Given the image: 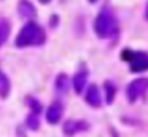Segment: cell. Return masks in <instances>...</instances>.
I'll list each match as a JSON object with an SVG mask.
<instances>
[{"instance_id":"6da1fadb","label":"cell","mask_w":148,"mask_h":137,"mask_svg":"<svg viewBox=\"0 0 148 137\" xmlns=\"http://www.w3.org/2000/svg\"><path fill=\"white\" fill-rule=\"evenodd\" d=\"M43 41H45V30L35 22H27L18 34L14 45L19 48H26V46H38Z\"/></svg>"},{"instance_id":"7a4b0ae2","label":"cell","mask_w":148,"mask_h":137,"mask_svg":"<svg viewBox=\"0 0 148 137\" xmlns=\"http://www.w3.org/2000/svg\"><path fill=\"white\" fill-rule=\"evenodd\" d=\"M94 29H96V34L100 38H110L118 34V30H119L118 21H116L112 10L103 8L99 13V16L96 18V22H94Z\"/></svg>"},{"instance_id":"3957f363","label":"cell","mask_w":148,"mask_h":137,"mask_svg":"<svg viewBox=\"0 0 148 137\" xmlns=\"http://www.w3.org/2000/svg\"><path fill=\"white\" fill-rule=\"evenodd\" d=\"M148 91V78H137L127 85L126 94H127L129 102H135L140 96H145Z\"/></svg>"},{"instance_id":"277c9868","label":"cell","mask_w":148,"mask_h":137,"mask_svg":"<svg viewBox=\"0 0 148 137\" xmlns=\"http://www.w3.org/2000/svg\"><path fill=\"white\" fill-rule=\"evenodd\" d=\"M124 57L129 59V65H131L132 72H143L148 69V56L143 53H131L126 51Z\"/></svg>"},{"instance_id":"5b68a950","label":"cell","mask_w":148,"mask_h":137,"mask_svg":"<svg viewBox=\"0 0 148 137\" xmlns=\"http://www.w3.org/2000/svg\"><path fill=\"white\" fill-rule=\"evenodd\" d=\"M62 113H64V107H62L61 102H54V104L49 105L48 112H46V121L49 124H56L61 121Z\"/></svg>"},{"instance_id":"8992f818","label":"cell","mask_w":148,"mask_h":137,"mask_svg":"<svg viewBox=\"0 0 148 137\" xmlns=\"http://www.w3.org/2000/svg\"><path fill=\"white\" fill-rule=\"evenodd\" d=\"M88 129V123L83 120H69L64 124V132L67 136H73V134L80 132V131H86Z\"/></svg>"},{"instance_id":"52a82bcc","label":"cell","mask_w":148,"mask_h":137,"mask_svg":"<svg viewBox=\"0 0 148 137\" xmlns=\"http://www.w3.org/2000/svg\"><path fill=\"white\" fill-rule=\"evenodd\" d=\"M86 101L91 107H100L102 105V96H100V91L96 85L89 86V89L86 92Z\"/></svg>"},{"instance_id":"ba28073f","label":"cell","mask_w":148,"mask_h":137,"mask_svg":"<svg viewBox=\"0 0 148 137\" xmlns=\"http://www.w3.org/2000/svg\"><path fill=\"white\" fill-rule=\"evenodd\" d=\"M18 11H19V14L26 19H34L37 16L34 5L30 2H27V0H21L19 5H18Z\"/></svg>"},{"instance_id":"9c48e42d","label":"cell","mask_w":148,"mask_h":137,"mask_svg":"<svg viewBox=\"0 0 148 137\" xmlns=\"http://www.w3.org/2000/svg\"><path fill=\"white\" fill-rule=\"evenodd\" d=\"M86 80H88V72L86 70H80L73 78V88L77 92H81L83 88L86 86Z\"/></svg>"},{"instance_id":"30bf717a","label":"cell","mask_w":148,"mask_h":137,"mask_svg":"<svg viewBox=\"0 0 148 137\" xmlns=\"http://www.w3.org/2000/svg\"><path fill=\"white\" fill-rule=\"evenodd\" d=\"M8 37H10V22L7 19L0 18V46L7 41Z\"/></svg>"},{"instance_id":"8fae6325","label":"cell","mask_w":148,"mask_h":137,"mask_svg":"<svg viewBox=\"0 0 148 137\" xmlns=\"http://www.w3.org/2000/svg\"><path fill=\"white\" fill-rule=\"evenodd\" d=\"M56 88H58L59 92H65L69 89V80L65 75H59L58 80H56Z\"/></svg>"},{"instance_id":"7c38bea8","label":"cell","mask_w":148,"mask_h":137,"mask_svg":"<svg viewBox=\"0 0 148 137\" xmlns=\"http://www.w3.org/2000/svg\"><path fill=\"white\" fill-rule=\"evenodd\" d=\"M103 88H105V92H107V97H105L107 102L112 104L113 97H115V86H113L112 81H105V86H103Z\"/></svg>"},{"instance_id":"4fadbf2b","label":"cell","mask_w":148,"mask_h":137,"mask_svg":"<svg viewBox=\"0 0 148 137\" xmlns=\"http://www.w3.org/2000/svg\"><path fill=\"white\" fill-rule=\"evenodd\" d=\"M27 126H29L30 129H37V127H38V113L30 112V115L27 116Z\"/></svg>"},{"instance_id":"5bb4252c","label":"cell","mask_w":148,"mask_h":137,"mask_svg":"<svg viewBox=\"0 0 148 137\" xmlns=\"http://www.w3.org/2000/svg\"><path fill=\"white\" fill-rule=\"evenodd\" d=\"M26 101H27V105H29V107L32 108V112H35V113H40V112H42V105H40V102L37 101V99H34V97H27Z\"/></svg>"},{"instance_id":"9a60e30c","label":"cell","mask_w":148,"mask_h":137,"mask_svg":"<svg viewBox=\"0 0 148 137\" xmlns=\"http://www.w3.org/2000/svg\"><path fill=\"white\" fill-rule=\"evenodd\" d=\"M40 2H42V3H48L49 0H40Z\"/></svg>"},{"instance_id":"2e32d148","label":"cell","mask_w":148,"mask_h":137,"mask_svg":"<svg viewBox=\"0 0 148 137\" xmlns=\"http://www.w3.org/2000/svg\"><path fill=\"white\" fill-rule=\"evenodd\" d=\"M89 2H91V3H94V2H97V0H89Z\"/></svg>"},{"instance_id":"e0dca14e","label":"cell","mask_w":148,"mask_h":137,"mask_svg":"<svg viewBox=\"0 0 148 137\" xmlns=\"http://www.w3.org/2000/svg\"><path fill=\"white\" fill-rule=\"evenodd\" d=\"M2 75H3V73H2V72H0V76H2Z\"/></svg>"},{"instance_id":"ac0fdd59","label":"cell","mask_w":148,"mask_h":137,"mask_svg":"<svg viewBox=\"0 0 148 137\" xmlns=\"http://www.w3.org/2000/svg\"><path fill=\"white\" fill-rule=\"evenodd\" d=\"M147 14H148V11H147Z\"/></svg>"}]
</instances>
